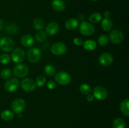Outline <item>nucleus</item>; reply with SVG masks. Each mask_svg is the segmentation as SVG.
Segmentation results:
<instances>
[{
    "label": "nucleus",
    "instance_id": "f257e3e1",
    "mask_svg": "<svg viewBox=\"0 0 129 128\" xmlns=\"http://www.w3.org/2000/svg\"><path fill=\"white\" fill-rule=\"evenodd\" d=\"M15 48L13 40L8 36H5L0 39V48L5 52H10Z\"/></svg>",
    "mask_w": 129,
    "mask_h": 128
},
{
    "label": "nucleus",
    "instance_id": "f03ea898",
    "mask_svg": "<svg viewBox=\"0 0 129 128\" xmlns=\"http://www.w3.org/2000/svg\"><path fill=\"white\" fill-rule=\"evenodd\" d=\"M55 81L60 85H66L71 81V77L66 72L61 71L55 75Z\"/></svg>",
    "mask_w": 129,
    "mask_h": 128
},
{
    "label": "nucleus",
    "instance_id": "7ed1b4c3",
    "mask_svg": "<svg viewBox=\"0 0 129 128\" xmlns=\"http://www.w3.org/2000/svg\"><path fill=\"white\" fill-rule=\"evenodd\" d=\"M41 51L38 48L34 47L29 49L26 53L27 59L31 63H37L41 58Z\"/></svg>",
    "mask_w": 129,
    "mask_h": 128
},
{
    "label": "nucleus",
    "instance_id": "20e7f679",
    "mask_svg": "<svg viewBox=\"0 0 129 128\" xmlns=\"http://www.w3.org/2000/svg\"><path fill=\"white\" fill-rule=\"evenodd\" d=\"M11 109L15 114H21L26 107V102L25 100L21 98L16 99L11 103Z\"/></svg>",
    "mask_w": 129,
    "mask_h": 128
},
{
    "label": "nucleus",
    "instance_id": "39448f33",
    "mask_svg": "<svg viewBox=\"0 0 129 128\" xmlns=\"http://www.w3.org/2000/svg\"><path fill=\"white\" fill-rule=\"evenodd\" d=\"M94 26L87 21H83L79 25V31L84 36L92 35L94 33Z\"/></svg>",
    "mask_w": 129,
    "mask_h": 128
},
{
    "label": "nucleus",
    "instance_id": "423d86ee",
    "mask_svg": "<svg viewBox=\"0 0 129 128\" xmlns=\"http://www.w3.org/2000/svg\"><path fill=\"white\" fill-rule=\"evenodd\" d=\"M52 53L55 55H62L67 52V46L64 43L57 42L53 44L50 48Z\"/></svg>",
    "mask_w": 129,
    "mask_h": 128
},
{
    "label": "nucleus",
    "instance_id": "0eeeda50",
    "mask_svg": "<svg viewBox=\"0 0 129 128\" xmlns=\"http://www.w3.org/2000/svg\"><path fill=\"white\" fill-rule=\"evenodd\" d=\"M29 69L26 65L24 64H18L14 67L13 74L18 78H23L28 75Z\"/></svg>",
    "mask_w": 129,
    "mask_h": 128
},
{
    "label": "nucleus",
    "instance_id": "6e6552de",
    "mask_svg": "<svg viewBox=\"0 0 129 128\" xmlns=\"http://www.w3.org/2000/svg\"><path fill=\"white\" fill-rule=\"evenodd\" d=\"M108 91L103 86H97L93 90V95L94 98L100 100H103L108 97Z\"/></svg>",
    "mask_w": 129,
    "mask_h": 128
},
{
    "label": "nucleus",
    "instance_id": "1a4fd4ad",
    "mask_svg": "<svg viewBox=\"0 0 129 128\" xmlns=\"http://www.w3.org/2000/svg\"><path fill=\"white\" fill-rule=\"evenodd\" d=\"M20 82L16 78H10L6 80L5 84V88L9 92H13L16 91L19 87Z\"/></svg>",
    "mask_w": 129,
    "mask_h": 128
},
{
    "label": "nucleus",
    "instance_id": "9d476101",
    "mask_svg": "<svg viewBox=\"0 0 129 128\" xmlns=\"http://www.w3.org/2000/svg\"><path fill=\"white\" fill-rule=\"evenodd\" d=\"M25 53L21 48H17L13 51L11 59L15 63H21L25 60Z\"/></svg>",
    "mask_w": 129,
    "mask_h": 128
},
{
    "label": "nucleus",
    "instance_id": "9b49d317",
    "mask_svg": "<svg viewBox=\"0 0 129 128\" xmlns=\"http://www.w3.org/2000/svg\"><path fill=\"white\" fill-rule=\"evenodd\" d=\"M109 39L113 43L119 44L123 41L124 36L120 30H113L110 33Z\"/></svg>",
    "mask_w": 129,
    "mask_h": 128
},
{
    "label": "nucleus",
    "instance_id": "f8f14e48",
    "mask_svg": "<svg viewBox=\"0 0 129 128\" xmlns=\"http://www.w3.org/2000/svg\"><path fill=\"white\" fill-rule=\"evenodd\" d=\"M21 87L23 90L27 92L34 91L36 87L35 82L30 78H26L23 79L21 82Z\"/></svg>",
    "mask_w": 129,
    "mask_h": 128
},
{
    "label": "nucleus",
    "instance_id": "ddd939ff",
    "mask_svg": "<svg viewBox=\"0 0 129 128\" xmlns=\"http://www.w3.org/2000/svg\"><path fill=\"white\" fill-rule=\"evenodd\" d=\"M99 62L102 65L108 67L112 65L113 61V56L109 53H103L99 56Z\"/></svg>",
    "mask_w": 129,
    "mask_h": 128
},
{
    "label": "nucleus",
    "instance_id": "4468645a",
    "mask_svg": "<svg viewBox=\"0 0 129 128\" xmlns=\"http://www.w3.org/2000/svg\"><path fill=\"white\" fill-rule=\"evenodd\" d=\"M59 26L56 22H50L46 26V33L49 35H54L59 31Z\"/></svg>",
    "mask_w": 129,
    "mask_h": 128
},
{
    "label": "nucleus",
    "instance_id": "2eb2a0df",
    "mask_svg": "<svg viewBox=\"0 0 129 128\" xmlns=\"http://www.w3.org/2000/svg\"><path fill=\"white\" fill-rule=\"evenodd\" d=\"M34 39L31 35L29 34H26L23 35L21 38V43L23 46L26 48L31 47L34 44Z\"/></svg>",
    "mask_w": 129,
    "mask_h": 128
},
{
    "label": "nucleus",
    "instance_id": "dca6fc26",
    "mask_svg": "<svg viewBox=\"0 0 129 128\" xmlns=\"http://www.w3.org/2000/svg\"><path fill=\"white\" fill-rule=\"evenodd\" d=\"M51 5L53 9L58 12H62L66 8L65 3L62 0H52Z\"/></svg>",
    "mask_w": 129,
    "mask_h": 128
},
{
    "label": "nucleus",
    "instance_id": "f3484780",
    "mask_svg": "<svg viewBox=\"0 0 129 128\" xmlns=\"http://www.w3.org/2000/svg\"><path fill=\"white\" fill-rule=\"evenodd\" d=\"M65 26L68 30H74L79 26V20L76 18H70L65 23Z\"/></svg>",
    "mask_w": 129,
    "mask_h": 128
},
{
    "label": "nucleus",
    "instance_id": "a211bd4d",
    "mask_svg": "<svg viewBox=\"0 0 129 128\" xmlns=\"http://www.w3.org/2000/svg\"><path fill=\"white\" fill-rule=\"evenodd\" d=\"M120 110L122 114L125 116H128L129 115V101L128 99L126 98L125 99L122 100L120 105Z\"/></svg>",
    "mask_w": 129,
    "mask_h": 128
},
{
    "label": "nucleus",
    "instance_id": "6ab92c4d",
    "mask_svg": "<svg viewBox=\"0 0 129 128\" xmlns=\"http://www.w3.org/2000/svg\"><path fill=\"white\" fill-rule=\"evenodd\" d=\"M113 21L110 18H103L102 21V28L105 31H109L113 28Z\"/></svg>",
    "mask_w": 129,
    "mask_h": 128
},
{
    "label": "nucleus",
    "instance_id": "aec40b11",
    "mask_svg": "<svg viewBox=\"0 0 129 128\" xmlns=\"http://www.w3.org/2000/svg\"><path fill=\"white\" fill-rule=\"evenodd\" d=\"M83 45L84 48L88 51H92L96 48V43L94 40H86L83 42Z\"/></svg>",
    "mask_w": 129,
    "mask_h": 128
},
{
    "label": "nucleus",
    "instance_id": "412c9836",
    "mask_svg": "<svg viewBox=\"0 0 129 128\" xmlns=\"http://www.w3.org/2000/svg\"><path fill=\"white\" fill-rule=\"evenodd\" d=\"M1 119L5 121H10L14 118V113L10 110H5L1 113Z\"/></svg>",
    "mask_w": 129,
    "mask_h": 128
},
{
    "label": "nucleus",
    "instance_id": "4be33fe9",
    "mask_svg": "<svg viewBox=\"0 0 129 128\" xmlns=\"http://www.w3.org/2000/svg\"><path fill=\"white\" fill-rule=\"evenodd\" d=\"M33 26L35 28V30L40 31L44 27V21L39 18H35L33 21Z\"/></svg>",
    "mask_w": 129,
    "mask_h": 128
},
{
    "label": "nucleus",
    "instance_id": "5701e85b",
    "mask_svg": "<svg viewBox=\"0 0 129 128\" xmlns=\"http://www.w3.org/2000/svg\"><path fill=\"white\" fill-rule=\"evenodd\" d=\"M44 70L45 74L49 77L54 76L56 72V69H55V67L52 65H50V64L45 65Z\"/></svg>",
    "mask_w": 129,
    "mask_h": 128
},
{
    "label": "nucleus",
    "instance_id": "b1692460",
    "mask_svg": "<svg viewBox=\"0 0 129 128\" xmlns=\"http://www.w3.org/2000/svg\"><path fill=\"white\" fill-rule=\"evenodd\" d=\"M102 20V16L99 13H93L90 15L89 20L91 23H98Z\"/></svg>",
    "mask_w": 129,
    "mask_h": 128
},
{
    "label": "nucleus",
    "instance_id": "393cba45",
    "mask_svg": "<svg viewBox=\"0 0 129 128\" xmlns=\"http://www.w3.org/2000/svg\"><path fill=\"white\" fill-rule=\"evenodd\" d=\"M125 122L122 118H117L113 122V128H125Z\"/></svg>",
    "mask_w": 129,
    "mask_h": 128
},
{
    "label": "nucleus",
    "instance_id": "a878e982",
    "mask_svg": "<svg viewBox=\"0 0 129 128\" xmlns=\"http://www.w3.org/2000/svg\"><path fill=\"white\" fill-rule=\"evenodd\" d=\"M79 91L84 95H88L91 92V87L87 84H82L79 86Z\"/></svg>",
    "mask_w": 129,
    "mask_h": 128
},
{
    "label": "nucleus",
    "instance_id": "bb28decb",
    "mask_svg": "<svg viewBox=\"0 0 129 128\" xmlns=\"http://www.w3.org/2000/svg\"><path fill=\"white\" fill-rule=\"evenodd\" d=\"M47 34L46 32L42 30L39 31L35 35V38H36L37 41L38 42H44L45 40L47 39Z\"/></svg>",
    "mask_w": 129,
    "mask_h": 128
},
{
    "label": "nucleus",
    "instance_id": "cd10ccee",
    "mask_svg": "<svg viewBox=\"0 0 129 128\" xmlns=\"http://www.w3.org/2000/svg\"><path fill=\"white\" fill-rule=\"evenodd\" d=\"M98 42L100 46H105L108 45L109 42V38L107 35H101L98 39Z\"/></svg>",
    "mask_w": 129,
    "mask_h": 128
},
{
    "label": "nucleus",
    "instance_id": "c85d7f7f",
    "mask_svg": "<svg viewBox=\"0 0 129 128\" xmlns=\"http://www.w3.org/2000/svg\"><path fill=\"white\" fill-rule=\"evenodd\" d=\"M0 75H1V78L3 79L8 80V79H9L11 77V75H12V71L10 69H5L1 71Z\"/></svg>",
    "mask_w": 129,
    "mask_h": 128
},
{
    "label": "nucleus",
    "instance_id": "c756f323",
    "mask_svg": "<svg viewBox=\"0 0 129 128\" xmlns=\"http://www.w3.org/2000/svg\"><path fill=\"white\" fill-rule=\"evenodd\" d=\"M35 83L37 86L41 87L44 86L46 83V78L44 75H39V77H37Z\"/></svg>",
    "mask_w": 129,
    "mask_h": 128
},
{
    "label": "nucleus",
    "instance_id": "7c9ffc66",
    "mask_svg": "<svg viewBox=\"0 0 129 128\" xmlns=\"http://www.w3.org/2000/svg\"><path fill=\"white\" fill-rule=\"evenodd\" d=\"M11 60V57L8 54L3 53L0 55V63L3 65H6V64L8 63Z\"/></svg>",
    "mask_w": 129,
    "mask_h": 128
},
{
    "label": "nucleus",
    "instance_id": "2f4dec72",
    "mask_svg": "<svg viewBox=\"0 0 129 128\" xmlns=\"http://www.w3.org/2000/svg\"><path fill=\"white\" fill-rule=\"evenodd\" d=\"M18 31V27L14 24H11L6 28V32L10 35H13Z\"/></svg>",
    "mask_w": 129,
    "mask_h": 128
},
{
    "label": "nucleus",
    "instance_id": "473e14b6",
    "mask_svg": "<svg viewBox=\"0 0 129 128\" xmlns=\"http://www.w3.org/2000/svg\"><path fill=\"white\" fill-rule=\"evenodd\" d=\"M47 87L48 89H50V90H53V89H55V87H56V83H55V82L54 81V80H50L47 83Z\"/></svg>",
    "mask_w": 129,
    "mask_h": 128
},
{
    "label": "nucleus",
    "instance_id": "72a5a7b5",
    "mask_svg": "<svg viewBox=\"0 0 129 128\" xmlns=\"http://www.w3.org/2000/svg\"><path fill=\"white\" fill-rule=\"evenodd\" d=\"M73 43L76 46H81V45H83V41L81 38H75L73 40Z\"/></svg>",
    "mask_w": 129,
    "mask_h": 128
},
{
    "label": "nucleus",
    "instance_id": "f704fd0d",
    "mask_svg": "<svg viewBox=\"0 0 129 128\" xmlns=\"http://www.w3.org/2000/svg\"><path fill=\"white\" fill-rule=\"evenodd\" d=\"M94 96H93V94H88V95H87V97H86V100L87 101L89 102H93V100H94Z\"/></svg>",
    "mask_w": 129,
    "mask_h": 128
},
{
    "label": "nucleus",
    "instance_id": "c9c22d12",
    "mask_svg": "<svg viewBox=\"0 0 129 128\" xmlns=\"http://www.w3.org/2000/svg\"><path fill=\"white\" fill-rule=\"evenodd\" d=\"M110 15H111V13L109 11H106L104 13L105 18H110Z\"/></svg>",
    "mask_w": 129,
    "mask_h": 128
},
{
    "label": "nucleus",
    "instance_id": "e433bc0d",
    "mask_svg": "<svg viewBox=\"0 0 129 128\" xmlns=\"http://www.w3.org/2000/svg\"><path fill=\"white\" fill-rule=\"evenodd\" d=\"M5 27V22L3 20L0 19V30H2Z\"/></svg>",
    "mask_w": 129,
    "mask_h": 128
},
{
    "label": "nucleus",
    "instance_id": "4c0bfd02",
    "mask_svg": "<svg viewBox=\"0 0 129 128\" xmlns=\"http://www.w3.org/2000/svg\"><path fill=\"white\" fill-rule=\"evenodd\" d=\"M78 18H79V20H81L82 22H83V20H84V16L81 14V15H79V16H78Z\"/></svg>",
    "mask_w": 129,
    "mask_h": 128
},
{
    "label": "nucleus",
    "instance_id": "58836bf2",
    "mask_svg": "<svg viewBox=\"0 0 129 128\" xmlns=\"http://www.w3.org/2000/svg\"><path fill=\"white\" fill-rule=\"evenodd\" d=\"M91 1H92L93 2H96V1H97L98 0H91Z\"/></svg>",
    "mask_w": 129,
    "mask_h": 128
},
{
    "label": "nucleus",
    "instance_id": "ea45409f",
    "mask_svg": "<svg viewBox=\"0 0 129 128\" xmlns=\"http://www.w3.org/2000/svg\"><path fill=\"white\" fill-rule=\"evenodd\" d=\"M67 1H71V0H67Z\"/></svg>",
    "mask_w": 129,
    "mask_h": 128
}]
</instances>
